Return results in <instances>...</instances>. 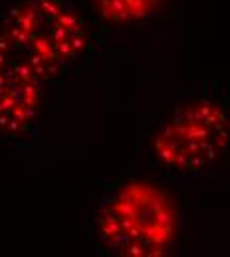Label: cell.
<instances>
[{"label": "cell", "mask_w": 230, "mask_h": 257, "mask_svg": "<svg viewBox=\"0 0 230 257\" xmlns=\"http://www.w3.org/2000/svg\"><path fill=\"white\" fill-rule=\"evenodd\" d=\"M98 235L125 255H161L179 235L171 194L147 180L127 182L99 202Z\"/></svg>", "instance_id": "6da1fadb"}, {"label": "cell", "mask_w": 230, "mask_h": 257, "mask_svg": "<svg viewBox=\"0 0 230 257\" xmlns=\"http://www.w3.org/2000/svg\"><path fill=\"white\" fill-rule=\"evenodd\" d=\"M151 153L171 170L198 172L226 145V115L214 101L197 99L179 107L153 137Z\"/></svg>", "instance_id": "7a4b0ae2"}, {"label": "cell", "mask_w": 230, "mask_h": 257, "mask_svg": "<svg viewBox=\"0 0 230 257\" xmlns=\"http://www.w3.org/2000/svg\"><path fill=\"white\" fill-rule=\"evenodd\" d=\"M98 16L109 26H133L153 18L169 0H92Z\"/></svg>", "instance_id": "3957f363"}]
</instances>
